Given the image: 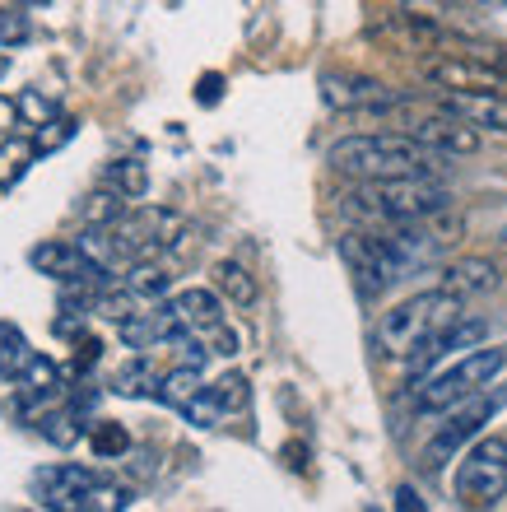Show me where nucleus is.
<instances>
[{"mask_svg":"<svg viewBox=\"0 0 507 512\" xmlns=\"http://www.w3.org/2000/svg\"><path fill=\"white\" fill-rule=\"evenodd\" d=\"M159 373H154V364H149L145 354L140 359H131V364L117 373V382H112V391L117 396H131V401H140V396H159Z\"/></svg>","mask_w":507,"mask_h":512,"instance_id":"obj_21","label":"nucleus"},{"mask_svg":"<svg viewBox=\"0 0 507 512\" xmlns=\"http://www.w3.org/2000/svg\"><path fill=\"white\" fill-rule=\"evenodd\" d=\"M75 131H80V122H75V117H66V112H56L52 122H42V126H38L33 145H38V154H56V149L66 145V140H70Z\"/></svg>","mask_w":507,"mask_h":512,"instance_id":"obj_28","label":"nucleus"},{"mask_svg":"<svg viewBox=\"0 0 507 512\" xmlns=\"http://www.w3.org/2000/svg\"><path fill=\"white\" fill-rule=\"evenodd\" d=\"M340 210L363 229H387V224L452 210V196L438 177H382V182H359L354 191H345Z\"/></svg>","mask_w":507,"mask_h":512,"instance_id":"obj_2","label":"nucleus"},{"mask_svg":"<svg viewBox=\"0 0 507 512\" xmlns=\"http://www.w3.org/2000/svg\"><path fill=\"white\" fill-rule=\"evenodd\" d=\"M484 336H489V326H484V322H475V317H470V322H461V317H456L447 331H438V336L428 340V345H419V350L410 354V373L419 378V373H428V368L438 364V359H447V354L480 350Z\"/></svg>","mask_w":507,"mask_h":512,"instance_id":"obj_12","label":"nucleus"},{"mask_svg":"<svg viewBox=\"0 0 507 512\" xmlns=\"http://www.w3.org/2000/svg\"><path fill=\"white\" fill-rule=\"evenodd\" d=\"M201 391H205L201 368H196V364H182V368H173V373L159 382V401L173 405V410H187V405L196 401Z\"/></svg>","mask_w":507,"mask_h":512,"instance_id":"obj_19","label":"nucleus"},{"mask_svg":"<svg viewBox=\"0 0 507 512\" xmlns=\"http://www.w3.org/2000/svg\"><path fill=\"white\" fill-rule=\"evenodd\" d=\"M98 354H103V345H98L94 336H84V340H75V368L80 373H89V368L98 364Z\"/></svg>","mask_w":507,"mask_h":512,"instance_id":"obj_35","label":"nucleus"},{"mask_svg":"<svg viewBox=\"0 0 507 512\" xmlns=\"http://www.w3.org/2000/svg\"><path fill=\"white\" fill-rule=\"evenodd\" d=\"M214 401L224 405V415H233V410H242L247 405V378L242 373H224V378L214 382Z\"/></svg>","mask_w":507,"mask_h":512,"instance_id":"obj_30","label":"nucleus"},{"mask_svg":"<svg viewBox=\"0 0 507 512\" xmlns=\"http://www.w3.org/2000/svg\"><path fill=\"white\" fill-rule=\"evenodd\" d=\"M135 494L126 485H112V480H94V485L84 489L80 499V512H117V508H131Z\"/></svg>","mask_w":507,"mask_h":512,"instance_id":"obj_23","label":"nucleus"},{"mask_svg":"<svg viewBox=\"0 0 507 512\" xmlns=\"http://www.w3.org/2000/svg\"><path fill=\"white\" fill-rule=\"evenodd\" d=\"M456 317H461V298L447 294V289H428V294L405 298L391 312H382V322H377V354L382 359H410L419 345H428L438 331H447Z\"/></svg>","mask_w":507,"mask_h":512,"instance_id":"obj_3","label":"nucleus"},{"mask_svg":"<svg viewBox=\"0 0 507 512\" xmlns=\"http://www.w3.org/2000/svg\"><path fill=\"white\" fill-rule=\"evenodd\" d=\"M214 289H219L228 303H238V308H252V303H256L252 270L238 266V261H219V266H214Z\"/></svg>","mask_w":507,"mask_h":512,"instance_id":"obj_18","label":"nucleus"},{"mask_svg":"<svg viewBox=\"0 0 507 512\" xmlns=\"http://www.w3.org/2000/svg\"><path fill=\"white\" fill-rule=\"evenodd\" d=\"M168 308L177 312V322L187 331H219V322H224V303L214 289H182L168 298Z\"/></svg>","mask_w":507,"mask_h":512,"instance_id":"obj_16","label":"nucleus"},{"mask_svg":"<svg viewBox=\"0 0 507 512\" xmlns=\"http://www.w3.org/2000/svg\"><path fill=\"white\" fill-rule=\"evenodd\" d=\"M396 508H401V512H419V508H424V499H419L410 485H401V489H396Z\"/></svg>","mask_w":507,"mask_h":512,"instance_id":"obj_37","label":"nucleus"},{"mask_svg":"<svg viewBox=\"0 0 507 512\" xmlns=\"http://www.w3.org/2000/svg\"><path fill=\"white\" fill-rule=\"evenodd\" d=\"M461 52H470V56H480V61H489V66L498 70L507 80V47H461Z\"/></svg>","mask_w":507,"mask_h":512,"instance_id":"obj_36","label":"nucleus"},{"mask_svg":"<svg viewBox=\"0 0 507 512\" xmlns=\"http://www.w3.org/2000/svg\"><path fill=\"white\" fill-rule=\"evenodd\" d=\"M331 168L349 182H382V177H442L447 154L428 149L405 131H373V135H345L331 145Z\"/></svg>","mask_w":507,"mask_h":512,"instance_id":"obj_1","label":"nucleus"},{"mask_svg":"<svg viewBox=\"0 0 507 512\" xmlns=\"http://www.w3.org/2000/svg\"><path fill=\"white\" fill-rule=\"evenodd\" d=\"M33 159H38V145H33V140L5 135V145H0V187H14V182L33 168Z\"/></svg>","mask_w":507,"mask_h":512,"instance_id":"obj_20","label":"nucleus"},{"mask_svg":"<svg viewBox=\"0 0 507 512\" xmlns=\"http://www.w3.org/2000/svg\"><path fill=\"white\" fill-rule=\"evenodd\" d=\"M168 284H173V275L159 266V261H149V256H140V261H131V275H126V289H131L135 298H163L168 294Z\"/></svg>","mask_w":507,"mask_h":512,"instance_id":"obj_22","label":"nucleus"},{"mask_svg":"<svg viewBox=\"0 0 507 512\" xmlns=\"http://www.w3.org/2000/svg\"><path fill=\"white\" fill-rule=\"evenodd\" d=\"M438 103L456 112L461 122H470L480 135L507 140V94H498V89H442Z\"/></svg>","mask_w":507,"mask_h":512,"instance_id":"obj_11","label":"nucleus"},{"mask_svg":"<svg viewBox=\"0 0 507 512\" xmlns=\"http://www.w3.org/2000/svg\"><path fill=\"white\" fill-rule=\"evenodd\" d=\"M38 429H42V438H47L52 447L80 443V419L70 415V410H52V415H42V419H38Z\"/></svg>","mask_w":507,"mask_h":512,"instance_id":"obj_26","label":"nucleus"},{"mask_svg":"<svg viewBox=\"0 0 507 512\" xmlns=\"http://www.w3.org/2000/svg\"><path fill=\"white\" fill-rule=\"evenodd\" d=\"M503 243H507V229H503Z\"/></svg>","mask_w":507,"mask_h":512,"instance_id":"obj_39","label":"nucleus"},{"mask_svg":"<svg viewBox=\"0 0 507 512\" xmlns=\"http://www.w3.org/2000/svg\"><path fill=\"white\" fill-rule=\"evenodd\" d=\"M98 475L89 471V466H47V471H38V499L42 508H80L84 489L94 485Z\"/></svg>","mask_w":507,"mask_h":512,"instance_id":"obj_15","label":"nucleus"},{"mask_svg":"<svg viewBox=\"0 0 507 512\" xmlns=\"http://www.w3.org/2000/svg\"><path fill=\"white\" fill-rule=\"evenodd\" d=\"M503 405H507V391H494V396H480V391H475V396H466V401H461V410H456V415H447V424L433 433V443L424 447V461H428V466H442V461L452 457L461 443H470V438H475V433H480L484 424L503 410Z\"/></svg>","mask_w":507,"mask_h":512,"instance_id":"obj_8","label":"nucleus"},{"mask_svg":"<svg viewBox=\"0 0 507 512\" xmlns=\"http://www.w3.org/2000/svg\"><path fill=\"white\" fill-rule=\"evenodd\" d=\"M498 280H503V275H498L494 261H484V256H461V261H447V266H442L438 289H447V294H456L466 303V298L494 294Z\"/></svg>","mask_w":507,"mask_h":512,"instance_id":"obj_14","label":"nucleus"},{"mask_svg":"<svg viewBox=\"0 0 507 512\" xmlns=\"http://www.w3.org/2000/svg\"><path fill=\"white\" fill-rule=\"evenodd\" d=\"M28 359L33 354H28V340L19 336V326L0 322V373H24Z\"/></svg>","mask_w":507,"mask_h":512,"instance_id":"obj_25","label":"nucleus"},{"mask_svg":"<svg viewBox=\"0 0 507 512\" xmlns=\"http://www.w3.org/2000/svg\"><path fill=\"white\" fill-rule=\"evenodd\" d=\"M19 108H24V126H42V122H52L56 117V103L52 98H42L38 89H28V94L19 98Z\"/></svg>","mask_w":507,"mask_h":512,"instance_id":"obj_32","label":"nucleus"},{"mask_svg":"<svg viewBox=\"0 0 507 512\" xmlns=\"http://www.w3.org/2000/svg\"><path fill=\"white\" fill-rule=\"evenodd\" d=\"M507 494V438H480L456 466V499L489 508Z\"/></svg>","mask_w":507,"mask_h":512,"instance_id":"obj_6","label":"nucleus"},{"mask_svg":"<svg viewBox=\"0 0 507 512\" xmlns=\"http://www.w3.org/2000/svg\"><path fill=\"white\" fill-rule=\"evenodd\" d=\"M24 38H28V24H24V19H19L14 10L0 14V42H5V47H14V42H24Z\"/></svg>","mask_w":507,"mask_h":512,"instance_id":"obj_34","label":"nucleus"},{"mask_svg":"<svg viewBox=\"0 0 507 512\" xmlns=\"http://www.w3.org/2000/svg\"><path fill=\"white\" fill-rule=\"evenodd\" d=\"M107 233H112L121 261H140V256L168 252V247L182 243L187 238V219L168 210V205H140V210H126Z\"/></svg>","mask_w":507,"mask_h":512,"instance_id":"obj_5","label":"nucleus"},{"mask_svg":"<svg viewBox=\"0 0 507 512\" xmlns=\"http://www.w3.org/2000/svg\"><path fill=\"white\" fill-rule=\"evenodd\" d=\"M340 256H345V266L359 275V284L368 294H382V289H391L396 280L410 275L401 266V256L391 252V243L377 229H349L340 238Z\"/></svg>","mask_w":507,"mask_h":512,"instance_id":"obj_7","label":"nucleus"},{"mask_svg":"<svg viewBox=\"0 0 507 512\" xmlns=\"http://www.w3.org/2000/svg\"><path fill=\"white\" fill-rule=\"evenodd\" d=\"M182 415H187L191 424H196V429H214V424H219V415H224V405L214 401V391L205 387L201 396H196V401H191L187 410H182Z\"/></svg>","mask_w":507,"mask_h":512,"instance_id":"obj_31","label":"nucleus"},{"mask_svg":"<svg viewBox=\"0 0 507 512\" xmlns=\"http://www.w3.org/2000/svg\"><path fill=\"white\" fill-rule=\"evenodd\" d=\"M126 201H131V196L107 182V187L89 191V196L80 201V224H84V229H112V224L126 215Z\"/></svg>","mask_w":507,"mask_h":512,"instance_id":"obj_17","label":"nucleus"},{"mask_svg":"<svg viewBox=\"0 0 507 512\" xmlns=\"http://www.w3.org/2000/svg\"><path fill=\"white\" fill-rule=\"evenodd\" d=\"M405 135L424 140L428 149H438V154H447V159H461V154H475V149H480V131H475L470 122H461L456 112H447L442 103H438V112L414 117V122L405 126Z\"/></svg>","mask_w":507,"mask_h":512,"instance_id":"obj_10","label":"nucleus"},{"mask_svg":"<svg viewBox=\"0 0 507 512\" xmlns=\"http://www.w3.org/2000/svg\"><path fill=\"white\" fill-rule=\"evenodd\" d=\"M19 126H24V108H19L14 98L0 94V140H5V135H19Z\"/></svg>","mask_w":507,"mask_h":512,"instance_id":"obj_33","label":"nucleus"},{"mask_svg":"<svg viewBox=\"0 0 507 512\" xmlns=\"http://www.w3.org/2000/svg\"><path fill=\"white\" fill-rule=\"evenodd\" d=\"M107 182H112L117 191H126L131 201L149 191V173H145V163L140 159H117L112 168H107Z\"/></svg>","mask_w":507,"mask_h":512,"instance_id":"obj_24","label":"nucleus"},{"mask_svg":"<svg viewBox=\"0 0 507 512\" xmlns=\"http://www.w3.org/2000/svg\"><path fill=\"white\" fill-rule=\"evenodd\" d=\"M19 378H24L28 391H38V396H56V391H61V373H56V364H52V359H42V354H33V359H28Z\"/></svg>","mask_w":507,"mask_h":512,"instance_id":"obj_27","label":"nucleus"},{"mask_svg":"<svg viewBox=\"0 0 507 512\" xmlns=\"http://www.w3.org/2000/svg\"><path fill=\"white\" fill-rule=\"evenodd\" d=\"M233 350H238V336L219 326V340H214V354H233Z\"/></svg>","mask_w":507,"mask_h":512,"instance_id":"obj_38","label":"nucleus"},{"mask_svg":"<svg viewBox=\"0 0 507 512\" xmlns=\"http://www.w3.org/2000/svg\"><path fill=\"white\" fill-rule=\"evenodd\" d=\"M89 443H94V457H103V461H112V457H121L126 447H131V433L121 429V424H94V433H89Z\"/></svg>","mask_w":507,"mask_h":512,"instance_id":"obj_29","label":"nucleus"},{"mask_svg":"<svg viewBox=\"0 0 507 512\" xmlns=\"http://www.w3.org/2000/svg\"><path fill=\"white\" fill-rule=\"evenodd\" d=\"M503 368H507V350H466L452 368H447V373H438L433 382H424V387L414 391V410H424V415H442V410L461 405L466 396L484 391L498 373H503Z\"/></svg>","mask_w":507,"mask_h":512,"instance_id":"obj_4","label":"nucleus"},{"mask_svg":"<svg viewBox=\"0 0 507 512\" xmlns=\"http://www.w3.org/2000/svg\"><path fill=\"white\" fill-rule=\"evenodd\" d=\"M117 331L131 350H154V345H173L187 326L177 322V312L163 303V308H154V312H131L126 322H117Z\"/></svg>","mask_w":507,"mask_h":512,"instance_id":"obj_13","label":"nucleus"},{"mask_svg":"<svg viewBox=\"0 0 507 512\" xmlns=\"http://www.w3.org/2000/svg\"><path fill=\"white\" fill-rule=\"evenodd\" d=\"M321 103L335 112H391L401 108L405 98L396 89H387L373 75H349V70H331L321 75Z\"/></svg>","mask_w":507,"mask_h":512,"instance_id":"obj_9","label":"nucleus"}]
</instances>
